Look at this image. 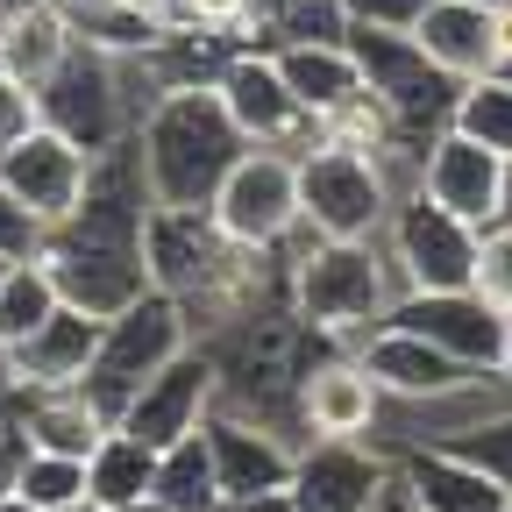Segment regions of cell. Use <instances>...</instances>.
Here are the masks:
<instances>
[{
    "instance_id": "obj_1",
    "label": "cell",
    "mask_w": 512,
    "mask_h": 512,
    "mask_svg": "<svg viewBox=\"0 0 512 512\" xmlns=\"http://www.w3.org/2000/svg\"><path fill=\"white\" fill-rule=\"evenodd\" d=\"M150 185H143V164L136 150H107L86 178V200L50 221L36 256L50 264L57 292L86 306V313H121L128 299H143L150 292V264H143V228H150Z\"/></svg>"
},
{
    "instance_id": "obj_2",
    "label": "cell",
    "mask_w": 512,
    "mask_h": 512,
    "mask_svg": "<svg viewBox=\"0 0 512 512\" xmlns=\"http://www.w3.org/2000/svg\"><path fill=\"white\" fill-rule=\"evenodd\" d=\"M128 150H136L143 185H150L157 207H207L214 185L228 178V164L249 143H242V128L228 121L214 86H164V93H150Z\"/></svg>"
},
{
    "instance_id": "obj_3",
    "label": "cell",
    "mask_w": 512,
    "mask_h": 512,
    "mask_svg": "<svg viewBox=\"0 0 512 512\" xmlns=\"http://www.w3.org/2000/svg\"><path fill=\"white\" fill-rule=\"evenodd\" d=\"M285 306L299 328L328 335L335 349H356L370 328H384V313L399 299V271L377 242H320V235H292L285 249Z\"/></svg>"
},
{
    "instance_id": "obj_4",
    "label": "cell",
    "mask_w": 512,
    "mask_h": 512,
    "mask_svg": "<svg viewBox=\"0 0 512 512\" xmlns=\"http://www.w3.org/2000/svg\"><path fill=\"white\" fill-rule=\"evenodd\" d=\"M136 79H143V57L128 64V57H107L93 43H72V57L36 86V114L50 128H64L79 150L107 157L136 136V121L150 107V100H136Z\"/></svg>"
},
{
    "instance_id": "obj_5",
    "label": "cell",
    "mask_w": 512,
    "mask_h": 512,
    "mask_svg": "<svg viewBox=\"0 0 512 512\" xmlns=\"http://www.w3.org/2000/svg\"><path fill=\"white\" fill-rule=\"evenodd\" d=\"M178 349H192V313H185V299H171V292L150 285L143 299H128L121 313L100 320V349L86 363V399L107 420H121L128 399H136Z\"/></svg>"
},
{
    "instance_id": "obj_6",
    "label": "cell",
    "mask_w": 512,
    "mask_h": 512,
    "mask_svg": "<svg viewBox=\"0 0 512 512\" xmlns=\"http://www.w3.org/2000/svg\"><path fill=\"white\" fill-rule=\"evenodd\" d=\"M399 192L384 178L377 150L349 143H313L299 150V228L320 242H377L392 221Z\"/></svg>"
},
{
    "instance_id": "obj_7",
    "label": "cell",
    "mask_w": 512,
    "mask_h": 512,
    "mask_svg": "<svg viewBox=\"0 0 512 512\" xmlns=\"http://www.w3.org/2000/svg\"><path fill=\"white\" fill-rule=\"evenodd\" d=\"M349 50H356V64H363V86L392 107V121H399V136L406 143H434L441 128H448V107H456V79L448 72H434L427 64V50L406 36V29H370V22H349V36H342Z\"/></svg>"
},
{
    "instance_id": "obj_8",
    "label": "cell",
    "mask_w": 512,
    "mask_h": 512,
    "mask_svg": "<svg viewBox=\"0 0 512 512\" xmlns=\"http://www.w3.org/2000/svg\"><path fill=\"white\" fill-rule=\"evenodd\" d=\"M214 228L242 249H285L299 235V157L285 150H242L207 200Z\"/></svg>"
},
{
    "instance_id": "obj_9",
    "label": "cell",
    "mask_w": 512,
    "mask_h": 512,
    "mask_svg": "<svg viewBox=\"0 0 512 512\" xmlns=\"http://www.w3.org/2000/svg\"><path fill=\"white\" fill-rule=\"evenodd\" d=\"M477 235L463 214L434 207L427 192H406L384 221V256L399 271V292H456L477 285Z\"/></svg>"
},
{
    "instance_id": "obj_10",
    "label": "cell",
    "mask_w": 512,
    "mask_h": 512,
    "mask_svg": "<svg viewBox=\"0 0 512 512\" xmlns=\"http://www.w3.org/2000/svg\"><path fill=\"white\" fill-rule=\"evenodd\" d=\"M384 320L427 335L434 349H448V356L470 363V370L505 377V363H512V313L498 299H484L477 285H456V292H399Z\"/></svg>"
},
{
    "instance_id": "obj_11",
    "label": "cell",
    "mask_w": 512,
    "mask_h": 512,
    "mask_svg": "<svg viewBox=\"0 0 512 512\" xmlns=\"http://www.w3.org/2000/svg\"><path fill=\"white\" fill-rule=\"evenodd\" d=\"M214 93H221V107H228V121L242 128L249 150H285V157H299V150L320 143V121L299 107V93L285 86L278 57H271L264 43H242V50L228 57V72H221Z\"/></svg>"
},
{
    "instance_id": "obj_12",
    "label": "cell",
    "mask_w": 512,
    "mask_h": 512,
    "mask_svg": "<svg viewBox=\"0 0 512 512\" xmlns=\"http://www.w3.org/2000/svg\"><path fill=\"white\" fill-rule=\"evenodd\" d=\"M93 150H79L64 128H50V121H36L29 136H15L8 150H0V185H8V200L36 221V228H50V221H64L79 200H86V178H93Z\"/></svg>"
},
{
    "instance_id": "obj_13",
    "label": "cell",
    "mask_w": 512,
    "mask_h": 512,
    "mask_svg": "<svg viewBox=\"0 0 512 512\" xmlns=\"http://www.w3.org/2000/svg\"><path fill=\"white\" fill-rule=\"evenodd\" d=\"M292 413H299L306 441H377L384 392H377V377L363 370L356 349H328V356H306L299 363Z\"/></svg>"
},
{
    "instance_id": "obj_14",
    "label": "cell",
    "mask_w": 512,
    "mask_h": 512,
    "mask_svg": "<svg viewBox=\"0 0 512 512\" xmlns=\"http://www.w3.org/2000/svg\"><path fill=\"white\" fill-rule=\"evenodd\" d=\"M214 399H221V370H214V349H178L136 399H128V413L114 420V427H128L136 441H150V448H171V441H185V434H200L207 427V413H214Z\"/></svg>"
},
{
    "instance_id": "obj_15",
    "label": "cell",
    "mask_w": 512,
    "mask_h": 512,
    "mask_svg": "<svg viewBox=\"0 0 512 512\" xmlns=\"http://www.w3.org/2000/svg\"><path fill=\"white\" fill-rule=\"evenodd\" d=\"M207 448H214V477H221V498H249V491H285L292 484V463H299V441L278 427V420H256L242 406H221L207 413Z\"/></svg>"
},
{
    "instance_id": "obj_16",
    "label": "cell",
    "mask_w": 512,
    "mask_h": 512,
    "mask_svg": "<svg viewBox=\"0 0 512 512\" xmlns=\"http://www.w3.org/2000/svg\"><path fill=\"white\" fill-rule=\"evenodd\" d=\"M356 356H363V370L377 377V392H384V406H427V399H448V392H463L470 377H491V370H470V363H456L448 349H434L427 335H413V328H370L363 342H356Z\"/></svg>"
},
{
    "instance_id": "obj_17",
    "label": "cell",
    "mask_w": 512,
    "mask_h": 512,
    "mask_svg": "<svg viewBox=\"0 0 512 512\" xmlns=\"http://www.w3.org/2000/svg\"><path fill=\"white\" fill-rule=\"evenodd\" d=\"M384 477H392V456L377 441H299L292 463V505L299 512H363Z\"/></svg>"
},
{
    "instance_id": "obj_18",
    "label": "cell",
    "mask_w": 512,
    "mask_h": 512,
    "mask_svg": "<svg viewBox=\"0 0 512 512\" xmlns=\"http://www.w3.org/2000/svg\"><path fill=\"white\" fill-rule=\"evenodd\" d=\"M420 192L434 207L463 214L470 228H491L505 214V157L470 143V136H456V128H441L427 143V157H420Z\"/></svg>"
},
{
    "instance_id": "obj_19",
    "label": "cell",
    "mask_w": 512,
    "mask_h": 512,
    "mask_svg": "<svg viewBox=\"0 0 512 512\" xmlns=\"http://www.w3.org/2000/svg\"><path fill=\"white\" fill-rule=\"evenodd\" d=\"M420 512H512V484L463 456L456 441H413L406 456H392Z\"/></svg>"
},
{
    "instance_id": "obj_20",
    "label": "cell",
    "mask_w": 512,
    "mask_h": 512,
    "mask_svg": "<svg viewBox=\"0 0 512 512\" xmlns=\"http://www.w3.org/2000/svg\"><path fill=\"white\" fill-rule=\"evenodd\" d=\"M93 349H100V313H86V306L64 299L43 328L22 349H8L0 363H8V377L22 384V392H57V384H86Z\"/></svg>"
},
{
    "instance_id": "obj_21",
    "label": "cell",
    "mask_w": 512,
    "mask_h": 512,
    "mask_svg": "<svg viewBox=\"0 0 512 512\" xmlns=\"http://www.w3.org/2000/svg\"><path fill=\"white\" fill-rule=\"evenodd\" d=\"M406 36L427 50L434 72H448L456 86L498 72V22H491V8H477V0H434Z\"/></svg>"
},
{
    "instance_id": "obj_22",
    "label": "cell",
    "mask_w": 512,
    "mask_h": 512,
    "mask_svg": "<svg viewBox=\"0 0 512 512\" xmlns=\"http://www.w3.org/2000/svg\"><path fill=\"white\" fill-rule=\"evenodd\" d=\"M72 22H64L57 0H0V72L22 79L29 93L72 57Z\"/></svg>"
},
{
    "instance_id": "obj_23",
    "label": "cell",
    "mask_w": 512,
    "mask_h": 512,
    "mask_svg": "<svg viewBox=\"0 0 512 512\" xmlns=\"http://www.w3.org/2000/svg\"><path fill=\"white\" fill-rule=\"evenodd\" d=\"M271 57H278V72H285V86L299 93V107L313 114V121H328L342 100H356L363 93V64H356V50L335 36V43H264Z\"/></svg>"
},
{
    "instance_id": "obj_24",
    "label": "cell",
    "mask_w": 512,
    "mask_h": 512,
    "mask_svg": "<svg viewBox=\"0 0 512 512\" xmlns=\"http://www.w3.org/2000/svg\"><path fill=\"white\" fill-rule=\"evenodd\" d=\"M107 413L86 399V384H57V392H29L22 399V434L29 448H50V456H93V448L107 441Z\"/></svg>"
},
{
    "instance_id": "obj_25",
    "label": "cell",
    "mask_w": 512,
    "mask_h": 512,
    "mask_svg": "<svg viewBox=\"0 0 512 512\" xmlns=\"http://www.w3.org/2000/svg\"><path fill=\"white\" fill-rule=\"evenodd\" d=\"M150 484H157V448L136 441L128 427H107V441L86 456V498L107 512H128L150 498Z\"/></svg>"
},
{
    "instance_id": "obj_26",
    "label": "cell",
    "mask_w": 512,
    "mask_h": 512,
    "mask_svg": "<svg viewBox=\"0 0 512 512\" xmlns=\"http://www.w3.org/2000/svg\"><path fill=\"white\" fill-rule=\"evenodd\" d=\"M150 498L164 512H221V477H214V448L207 434H185L171 448H157V484Z\"/></svg>"
},
{
    "instance_id": "obj_27",
    "label": "cell",
    "mask_w": 512,
    "mask_h": 512,
    "mask_svg": "<svg viewBox=\"0 0 512 512\" xmlns=\"http://www.w3.org/2000/svg\"><path fill=\"white\" fill-rule=\"evenodd\" d=\"M57 306H64V292H57L50 264H43V256H15V264L0 271V356L22 349Z\"/></svg>"
},
{
    "instance_id": "obj_28",
    "label": "cell",
    "mask_w": 512,
    "mask_h": 512,
    "mask_svg": "<svg viewBox=\"0 0 512 512\" xmlns=\"http://www.w3.org/2000/svg\"><path fill=\"white\" fill-rule=\"evenodd\" d=\"M448 128L470 136V143H484V150H498L512 164V79H498V72L463 79L456 86V107H448Z\"/></svg>"
},
{
    "instance_id": "obj_29",
    "label": "cell",
    "mask_w": 512,
    "mask_h": 512,
    "mask_svg": "<svg viewBox=\"0 0 512 512\" xmlns=\"http://www.w3.org/2000/svg\"><path fill=\"white\" fill-rule=\"evenodd\" d=\"M8 491H22L36 512L79 505V498H86V463H79V456H50V448H22V463H15Z\"/></svg>"
},
{
    "instance_id": "obj_30",
    "label": "cell",
    "mask_w": 512,
    "mask_h": 512,
    "mask_svg": "<svg viewBox=\"0 0 512 512\" xmlns=\"http://www.w3.org/2000/svg\"><path fill=\"white\" fill-rule=\"evenodd\" d=\"M477 292L512 313V214H498V221L477 235Z\"/></svg>"
},
{
    "instance_id": "obj_31",
    "label": "cell",
    "mask_w": 512,
    "mask_h": 512,
    "mask_svg": "<svg viewBox=\"0 0 512 512\" xmlns=\"http://www.w3.org/2000/svg\"><path fill=\"white\" fill-rule=\"evenodd\" d=\"M150 22H157V36H178V29H235L242 36L235 0H150Z\"/></svg>"
},
{
    "instance_id": "obj_32",
    "label": "cell",
    "mask_w": 512,
    "mask_h": 512,
    "mask_svg": "<svg viewBox=\"0 0 512 512\" xmlns=\"http://www.w3.org/2000/svg\"><path fill=\"white\" fill-rule=\"evenodd\" d=\"M456 448H463V456H477L484 470H498V477L512 484V413H491V420H477L470 434H456Z\"/></svg>"
},
{
    "instance_id": "obj_33",
    "label": "cell",
    "mask_w": 512,
    "mask_h": 512,
    "mask_svg": "<svg viewBox=\"0 0 512 512\" xmlns=\"http://www.w3.org/2000/svg\"><path fill=\"white\" fill-rule=\"evenodd\" d=\"M36 121H43V114H36V93H29L22 79H8V72H0V150H8L15 136H29Z\"/></svg>"
},
{
    "instance_id": "obj_34",
    "label": "cell",
    "mask_w": 512,
    "mask_h": 512,
    "mask_svg": "<svg viewBox=\"0 0 512 512\" xmlns=\"http://www.w3.org/2000/svg\"><path fill=\"white\" fill-rule=\"evenodd\" d=\"M434 0H349V22H370V29H413Z\"/></svg>"
},
{
    "instance_id": "obj_35",
    "label": "cell",
    "mask_w": 512,
    "mask_h": 512,
    "mask_svg": "<svg viewBox=\"0 0 512 512\" xmlns=\"http://www.w3.org/2000/svg\"><path fill=\"white\" fill-rule=\"evenodd\" d=\"M36 242H43V228L8 200V185H0V256H8V264L15 256H36Z\"/></svg>"
},
{
    "instance_id": "obj_36",
    "label": "cell",
    "mask_w": 512,
    "mask_h": 512,
    "mask_svg": "<svg viewBox=\"0 0 512 512\" xmlns=\"http://www.w3.org/2000/svg\"><path fill=\"white\" fill-rule=\"evenodd\" d=\"M292 8V0H235V15H242V36L249 43H271V29H278V15Z\"/></svg>"
},
{
    "instance_id": "obj_37",
    "label": "cell",
    "mask_w": 512,
    "mask_h": 512,
    "mask_svg": "<svg viewBox=\"0 0 512 512\" xmlns=\"http://www.w3.org/2000/svg\"><path fill=\"white\" fill-rule=\"evenodd\" d=\"M363 512H420L413 505V491H406V477H399V463H392V477H384V491L363 505Z\"/></svg>"
},
{
    "instance_id": "obj_38",
    "label": "cell",
    "mask_w": 512,
    "mask_h": 512,
    "mask_svg": "<svg viewBox=\"0 0 512 512\" xmlns=\"http://www.w3.org/2000/svg\"><path fill=\"white\" fill-rule=\"evenodd\" d=\"M221 512H299L292 491H249V498H221Z\"/></svg>"
},
{
    "instance_id": "obj_39",
    "label": "cell",
    "mask_w": 512,
    "mask_h": 512,
    "mask_svg": "<svg viewBox=\"0 0 512 512\" xmlns=\"http://www.w3.org/2000/svg\"><path fill=\"white\" fill-rule=\"evenodd\" d=\"M0 512H36V505H29L22 491H0Z\"/></svg>"
},
{
    "instance_id": "obj_40",
    "label": "cell",
    "mask_w": 512,
    "mask_h": 512,
    "mask_svg": "<svg viewBox=\"0 0 512 512\" xmlns=\"http://www.w3.org/2000/svg\"><path fill=\"white\" fill-rule=\"evenodd\" d=\"M57 512H107V505H93V498H79V505H57Z\"/></svg>"
},
{
    "instance_id": "obj_41",
    "label": "cell",
    "mask_w": 512,
    "mask_h": 512,
    "mask_svg": "<svg viewBox=\"0 0 512 512\" xmlns=\"http://www.w3.org/2000/svg\"><path fill=\"white\" fill-rule=\"evenodd\" d=\"M498 79H512V50H505V57H498Z\"/></svg>"
},
{
    "instance_id": "obj_42",
    "label": "cell",
    "mask_w": 512,
    "mask_h": 512,
    "mask_svg": "<svg viewBox=\"0 0 512 512\" xmlns=\"http://www.w3.org/2000/svg\"><path fill=\"white\" fill-rule=\"evenodd\" d=\"M505 214H512V164H505Z\"/></svg>"
},
{
    "instance_id": "obj_43",
    "label": "cell",
    "mask_w": 512,
    "mask_h": 512,
    "mask_svg": "<svg viewBox=\"0 0 512 512\" xmlns=\"http://www.w3.org/2000/svg\"><path fill=\"white\" fill-rule=\"evenodd\" d=\"M477 8H498V0H477Z\"/></svg>"
},
{
    "instance_id": "obj_44",
    "label": "cell",
    "mask_w": 512,
    "mask_h": 512,
    "mask_svg": "<svg viewBox=\"0 0 512 512\" xmlns=\"http://www.w3.org/2000/svg\"><path fill=\"white\" fill-rule=\"evenodd\" d=\"M0 271H8V256H0Z\"/></svg>"
},
{
    "instance_id": "obj_45",
    "label": "cell",
    "mask_w": 512,
    "mask_h": 512,
    "mask_svg": "<svg viewBox=\"0 0 512 512\" xmlns=\"http://www.w3.org/2000/svg\"><path fill=\"white\" fill-rule=\"evenodd\" d=\"M498 8H512V0H498Z\"/></svg>"
}]
</instances>
